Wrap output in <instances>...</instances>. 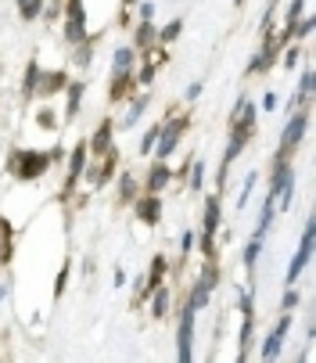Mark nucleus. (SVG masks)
<instances>
[{
	"instance_id": "obj_1",
	"label": "nucleus",
	"mask_w": 316,
	"mask_h": 363,
	"mask_svg": "<svg viewBox=\"0 0 316 363\" xmlns=\"http://www.w3.org/2000/svg\"><path fill=\"white\" fill-rule=\"evenodd\" d=\"M198 230H194V252H201V259H220V227H223V194L208 191L201 198V216H198Z\"/></svg>"
},
{
	"instance_id": "obj_2",
	"label": "nucleus",
	"mask_w": 316,
	"mask_h": 363,
	"mask_svg": "<svg viewBox=\"0 0 316 363\" xmlns=\"http://www.w3.org/2000/svg\"><path fill=\"white\" fill-rule=\"evenodd\" d=\"M50 169H55V162H50L47 151H40V147H8L4 173L15 184H40Z\"/></svg>"
},
{
	"instance_id": "obj_3",
	"label": "nucleus",
	"mask_w": 316,
	"mask_h": 363,
	"mask_svg": "<svg viewBox=\"0 0 316 363\" xmlns=\"http://www.w3.org/2000/svg\"><path fill=\"white\" fill-rule=\"evenodd\" d=\"M187 130H191V112H180L176 105L162 116V133H158V144H154V151H151V159H173L176 155V147H180V140L187 137Z\"/></svg>"
},
{
	"instance_id": "obj_4",
	"label": "nucleus",
	"mask_w": 316,
	"mask_h": 363,
	"mask_svg": "<svg viewBox=\"0 0 316 363\" xmlns=\"http://www.w3.org/2000/svg\"><path fill=\"white\" fill-rule=\"evenodd\" d=\"M234 309L241 313V328H237V363H248L252 345H255V291L252 288H234Z\"/></svg>"
},
{
	"instance_id": "obj_5",
	"label": "nucleus",
	"mask_w": 316,
	"mask_h": 363,
	"mask_svg": "<svg viewBox=\"0 0 316 363\" xmlns=\"http://www.w3.org/2000/svg\"><path fill=\"white\" fill-rule=\"evenodd\" d=\"M305 133H309V108H291L288 119H284V130H281V140H277L273 159H281V162H295V155H298Z\"/></svg>"
},
{
	"instance_id": "obj_6",
	"label": "nucleus",
	"mask_w": 316,
	"mask_h": 363,
	"mask_svg": "<svg viewBox=\"0 0 316 363\" xmlns=\"http://www.w3.org/2000/svg\"><path fill=\"white\" fill-rule=\"evenodd\" d=\"M119 162H123V147L119 144H112L108 151L101 155V159H90L86 169H83L86 191H104V187H108L115 180V173H119Z\"/></svg>"
},
{
	"instance_id": "obj_7",
	"label": "nucleus",
	"mask_w": 316,
	"mask_h": 363,
	"mask_svg": "<svg viewBox=\"0 0 316 363\" xmlns=\"http://www.w3.org/2000/svg\"><path fill=\"white\" fill-rule=\"evenodd\" d=\"M281 47H284V40L277 36V29H266V33H262V47H255V55L248 58L244 79H259V76L273 72V65H277V58H281Z\"/></svg>"
},
{
	"instance_id": "obj_8",
	"label": "nucleus",
	"mask_w": 316,
	"mask_h": 363,
	"mask_svg": "<svg viewBox=\"0 0 316 363\" xmlns=\"http://www.w3.org/2000/svg\"><path fill=\"white\" fill-rule=\"evenodd\" d=\"M312 241H316V220H312V216H305V220H302L298 248H295L291 263H288V270H284V284H298V277L309 270V263H312V248H316Z\"/></svg>"
},
{
	"instance_id": "obj_9",
	"label": "nucleus",
	"mask_w": 316,
	"mask_h": 363,
	"mask_svg": "<svg viewBox=\"0 0 316 363\" xmlns=\"http://www.w3.org/2000/svg\"><path fill=\"white\" fill-rule=\"evenodd\" d=\"M86 162H90V147H86V137H79V140L69 147V155H65V184H62V191H58L62 201H69V198L79 191Z\"/></svg>"
},
{
	"instance_id": "obj_10",
	"label": "nucleus",
	"mask_w": 316,
	"mask_h": 363,
	"mask_svg": "<svg viewBox=\"0 0 316 363\" xmlns=\"http://www.w3.org/2000/svg\"><path fill=\"white\" fill-rule=\"evenodd\" d=\"M169 277H173V263H169V255H166V252H154V255H151V263H147V270H144V284H140V291L133 295L130 309H144L147 295H151L158 284H166Z\"/></svg>"
},
{
	"instance_id": "obj_11",
	"label": "nucleus",
	"mask_w": 316,
	"mask_h": 363,
	"mask_svg": "<svg viewBox=\"0 0 316 363\" xmlns=\"http://www.w3.org/2000/svg\"><path fill=\"white\" fill-rule=\"evenodd\" d=\"M291 328H295V313H284V309H281V317L273 320V328L266 331V338L259 342V359H262V363L281 359V352H284V342H288Z\"/></svg>"
},
{
	"instance_id": "obj_12",
	"label": "nucleus",
	"mask_w": 316,
	"mask_h": 363,
	"mask_svg": "<svg viewBox=\"0 0 316 363\" xmlns=\"http://www.w3.org/2000/svg\"><path fill=\"white\" fill-rule=\"evenodd\" d=\"M227 133H244V137L255 140V133H259V105H255L248 94H241L234 101L230 119H227Z\"/></svg>"
},
{
	"instance_id": "obj_13",
	"label": "nucleus",
	"mask_w": 316,
	"mask_h": 363,
	"mask_svg": "<svg viewBox=\"0 0 316 363\" xmlns=\"http://www.w3.org/2000/svg\"><path fill=\"white\" fill-rule=\"evenodd\" d=\"M194 335H198V313L180 302V313H176V359L191 363L194 359Z\"/></svg>"
},
{
	"instance_id": "obj_14",
	"label": "nucleus",
	"mask_w": 316,
	"mask_h": 363,
	"mask_svg": "<svg viewBox=\"0 0 316 363\" xmlns=\"http://www.w3.org/2000/svg\"><path fill=\"white\" fill-rule=\"evenodd\" d=\"M130 209H133V220H137L140 227L154 230L158 223H162V216H166V201H162V194H147V191H140V194L130 201Z\"/></svg>"
},
{
	"instance_id": "obj_15",
	"label": "nucleus",
	"mask_w": 316,
	"mask_h": 363,
	"mask_svg": "<svg viewBox=\"0 0 316 363\" xmlns=\"http://www.w3.org/2000/svg\"><path fill=\"white\" fill-rule=\"evenodd\" d=\"M173 187V166L166 159H147V169L140 177V191L147 194H166Z\"/></svg>"
},
{
	"instance_id": "obj_16",
	"label": "nucleus",
	"mask_w": 316,
	"mask_h": 363,
	"mask_svg": "<svg viewBox=\"0 0 316 363\" xmlns=\"http://www.w3.org/2000/svg\"><path fill=\"white\" fill-rule=\"evenodd\" d=\"M69 79H72L69 65H58V69H43V76H40V86H36V101L62 97V90L69 86Z\"/></svg>"
},
{
	"instance_id": "obj_17",
	"label": "nucleus",
	"mask_w": 316,
	"mask_h": 363,
	"mask_svg": "<svg viewBox=\"0 0 316 363\" xmlns=\"http://www.w3.org/2000/svg\"><path fill=\"white\" fill-rule=\"evenodd\" d=\"M262 248H266V230H252V238L241 248V267H244V277H248V288L252 291H255V267H259Z\"/></svg>"
},
{
	"instance_id": "obj_18",
	"label": "nucleus",
	"mask_w": 316,
	"mask_h": 363,
	"mask_svg": "<svg viewBox=\"0 0 316 363\" xmlns=\"http://www.w3.org/2000/svg\"><path fill=\"white\" fill-rule=\"evenodd\" d=\"M62 94H65V112H62V126H69V123H76V119H79V112H83V97H86V79L72 76V79H69V86H65Z\"/></svg>"
},
{
	"instance_id": "obj_19",
	"label": "nucleus",
	"mask_w": 316,
	"mask_h": 363,
	"mask_svg": "<svg viewBox=\"0 0 316 363\" xmlns=\"http://www.w3.org/2000/svg\"><path fill=\"white\" fill-rule=\"evenodd\" d=\"M130 47L137 50V58H151V50L158 47V26L147 22V18H137L133 22V40Z\"/></svg>"
},
{
	"instance_id": "obj_20",
	"label": "nucleus",
	"mask_w": 316,
	"mask_h": 363,
	"mask_svg": "<svg viewBox=\"0 0 316 363\" xmlns=\"http://www.w3.org/2000/svg\"><path fill=\"white\" fill-rule=\"evenodd\" d=\"M115 144V119L112 116H104L101 123H97V130L86 137V147H90V159H101L104 151H108Z\"/></svg>"
},
{
	"instance_id": "obj_21",
	"label": "nucleus",
	"mask_w": 316,
	"mask_h": 363,
	"mask_svg": "<svg viewBox=\"0 0 316 363\" xmlns=\"http://www.w3.org/2000/svg\"><path fill=\"white\" fill-rule=\"evenodd\" d=\"M123 105H126V116H123L119 130H133V126L147 116V108H151V90H133Z\"/></svg>"
},
{
	"instance_id": "obj_22",
	"label": "nucleus",
	"mask_w": 316,
	"mask_h": 363,
	"mask_svg": "<svg viewBox=\"0 0 316 363\" xmlns=\"http://www.w3.org/2000/svg\"><path fill=\"white\" fill-rule=\"evenodd\" d=\"M140 194V177L133 169L115 173V209H130V201Z\"/></svg>"
},
{
	"instance_id": "obj_23",
	"label": "nucleus",
	"mask_w": 316,
	"mask_h": 363,
	"mask_svg": "<svg viewBox=\"0 0 316 363\" xmlns=\"http://www.w3.org/2000/svg\"><path fill=\"white\" fill-rule=\"evenodd\" d=\"M147 309H151V320H169L173 317V288H169V281L158 284L147 295Z\"/></svg>"
},
{
	"instance_id": "obj_24",
	"label": "nucleus",
	"mask_w": 316,
	"mask_h": 363,
	"mask_svg": "<svg viewBox=\"0 0 316 363\" xmlns=\"http://www.w3.org/2000/svg\"><path fill=\"white\" fill-rule=\"evenodd\" d=\"M133 90H137L133 72H112V76H108V90H104V97H108V105L115 108V105H123V101H126Z\"/></svg>"
},
{
	"instance_id": "obj_25",
	"label": "nucleus",
	"mask_w": 316,
	"mask_h": 363,
	"mask_svg": "<svg viewBox=\"0 0 316 363\" xmlns=\"http://www.w3.org/2000/svg\"><path fill=\"white\" fill-rule=\"evenodd\" d=\"M97 40H101V33H90L86 40H79L76 47H69V58H72V69L86 72V69L94 65V55H97Z\"/></svg>"
},
{
	"instance_id": "obj_26",
	"label": "nucleus",
	"mask_w": 316,
	"mask_h": 363,
	"mask_svg": "<svg viewBox=\"0 0 316 363\" xmlns=\"http://www.w3.org/2000/svg\"><path fill=\"white\" fill-rule=\"evenodd\" d=\"M40 76H43V65H40V58L33 55V58L26 62V69H22V86H18V94H22V101H26V105H29V101H36Z\"/></svg>"
},
{
	"instance_id": "obj_27",
	"label": "nucleus",
	"mask_w": 316,
	"mask_h": 363,
	"mask_svg": "<svg viewBox=\"0 0 316 363\" xmlns=\"http://www.w3.org/2000/svg\"><path fill=\"white\" fill-rule=\"evenodd\" d=\"M15 263V223L0 213V267Z\"/></svg>"
},
{
	"instance_id": "obj_28",
	"label": "nucleus",
	"mask_w": 316,
	"mask_h": 363,
	"mask_svg": "<svg viewBox=\"0 0 316 363\" xmlns=\"http://www.w3.org/2000/svg\"><path fill=\"white\" fill-rule=\"evenodd\" d=\"M194 313H201V309H208V302H213V288H208L201 277H194L191 281V288H187V298H184Z\"/></svg>"
},
{
	"instance_id": "obj_29",
	"label": "nucleus",
	"mask_w": 316,
	"mask_h": 363,
	"mask_svg": "<svg viewBox=\"0 0 316 363\" xmlns=\"http://www.w3.org/2000/svg\"><path fill=\"white\" fill-rule=\"evenodd\" d=\"M33 123L47 133H62V116L55 112V105H36L33 108Z\"/></svg>"
},
{
	"instance_id": "obj_30",
	"label": "nucleus",
	"mask_w": 316,
	"mask_h": 363,
	"mask_svg": "<svg viewBox=\"0 0 316 363\" xmlns=\"http://www.w3.org/2000/svg\"><path fill=\"white\" fill-rule=\"evenodd\" d=\"M137 50L130 47V43H119V47H112V72H133L137 69Z\"/></svg>"
},
{
	"instance_id": "obj_31",
	"label": "nucleus",
	"mask_w": 316,
	"mask_h": 363,
	"mask_svg": "<svg viewBox=\"0 0 316 363\" xmlns=\"http://www.w3.org/2000/svg\"><path fill=\"white\" fill-rule=\"evenodd\" d=\"M205 162L198 159V155H191V166H187V191L191 194H205Z\"/></svg>"
},
{
	"instance_id": "obj_32",
	"label": "nucleus",
	"mask_w": 316,
	"mask_h": 363,
	"mask_svg": "<svg viewBox=\"0 0 316 363\" xmlns=\"http://www.w3.org/2000/svg\"><path fill=\"white\" fill-rule=\"evenodd\" d=\"M158 133H162V119H154L144 133H140V144H137V155L147 162L151 159V151H154V144H158Z\"/></svg>"
},
{
	"instance_id": "obj_33",
	"label": "nucleus",
	"mask_w": 316,
	"mask_h": 363,
	"mask_svg": "<svg viewBox=\"0 0 316 363\" xmlns=\"http://www.w3.org/2000/svg\"><path fill=\"white\" fill-rule=\"evenodd\" d=\"M69 277H72V255L62 259V267H58V274H55V284H50V298H55V302L69 291Z\"/></svg>"
},
{
	"instance_id": "obj_34",
	"label": "nucleus",
	"mask_w": 316,
	"mask_h": 363,
	"mask_svg": "<svg viewBox=\"0 0 316 363\" xmlns=\"http://www.w3.org/2000/svg\"><path fill=\"white\" fill-rule=\"evenodd\" d=\"M43 4H47V0H15V11H18V22H26V26L40 22V15H43Z\"/></svg>"
},
{
	"instance_id": "obj_35",
	"label": "nucleus",
	"mask_w": 316,
	"mask_h": 363,
	"mask_svg": "<svg viewBox=\"0 0 316 363\" xmlns=\"http://www.w3.org/2000/svg\"><path fill=\"white\" fill-rule=\"evenodd\" d=\"M180 36H184V18H180V15L169 18L166 26H158V47H173Z\"/></svg>"
},
{
	"instance_id": "obj_36",
	"label": "nucleus",
	"mask_w": 316,
	"mask_h": 363,
	"mask_svg": "<svg viewBox=\"0 0 316 363\" xmlns=\"http://www.w3.org/2000/svg\"><path fill=\"white\" fill-rule=\"evenodd\" d=\"M255 184H259V169H248L244 173V184H241V191H237V201H234V209L241 213L244 205L252 201V191H255Z\"/></svg>"
},
{
	"instance_id": "obj_37",
	"label": "nucleus",
	"mask_w": 316,
	"mask_h": 363,
	"mask_svg": "<svg viewBox=\"0 0 316 363\" xmlns=\"http://www.w3.org/2000/svg\"><path fill=\"white\" fill-rule=\"evenodd\" d=\"M302 306V291L295 284H284V295H281V309L284 313H295V309Z\"/></svg>"
},
{
	"instance_id": "obj_38",
	"label": "nucleus",
	"mask_w": 316,
	"mask_h": 363,
	"mask_svg": "<svg viewBox=\"0 0 316 363\" xmlns=\"http://www.w3.org/2000/svg\"><path fill=\"white\" fill-rule=\"evenodd\" d=\"M47 26H58L62 22V0H47L43 4V15H40Z\"/></svg>"
},
{
	"instance_id": "obj_39",
	"label": "nucleus",
	"mask_w": 316,
	"mask_h": 363,
	"mask_svg": "<svg viewBox=\"0 0 316 363\" xmlns=\"http://www.w3.org/2000/svg\"><path fill=\"white\" fill-rule=\"evenodd\" d=\"M191 252H194V227H187V230L180 234V263H176V270L184 267V259H187Z\"/></svg>"
},
{
	"instance_id": "obj_40",
	"label": "nucleus",
	"mask_w": 316,
	"mask_h": 363,
	"mask_svg": "<svg viewBox=\"0 0 316 363\" xmlns=\"http://www.w3.org/2000/svg\"><path fill=\"white\" fill-rule=\"evenodd\" d=\"M201 90H205V79H194V83H187V90H184V101H187V105H194V101L201 97Z\"/></svg>"
},
{
	"instance_id": "obj_41",
	"label": "nucleus",
	"mask_w": 316,
	"mask_h": 363,
	"mask_svg": "<svg viewBox=\"0 0 316 363\" xmlns=\"http://www.w3.org/2000/svg\"><path fill=\"white\" fill-rule=\"evenodd\" d=\"M137 18L154 22V0H137Z\"/></svg>"
},
{
	"instance_id": "obj_42",
	"label": "nucleus",
	"mask_w": 316,
	"mask_h": 363,
	"mask_svg": "<svg viewBox=\"0 0 316 363\" xmlns=\"http://www.w3.org/2000/svg\"><path fill=\"white\" fill-rule=\"evenodd\" d=\"M277 105H281L277 90H266V94H262V112H277Z\"/></svg>"
},
{
	"instance_id": "obj_43",
	"label": "nucleus",
	"mask_w": 316,
	"mask_h": 363,
	"mask_svg": "<svg viewBox=\"0 0 316 363\" xmlns=\"http://www.w3.org/2000/svg\"><path fill=\"white\" fill-rule=\"evenodd\" d=\"M47 155H50V162H55V166H65V155H69V147H62V144H55V147H50Z\"/></svg>"
},
{
	"instance_id": "obj_44",
	"label": "nucleus",
	"mask_w": 316,
	"mask_h": 363,
	"mask_svg": "<svg viewBox=\"0 0 316 363\" xmlns=\"http://www.w3.org/2000/svg\"><path fill=\"white\" fill-rule=\"evenodd\" d=\"M115 22H119V29H133V11H130V8H119Z\"/></svg>"
},
{
	"instance_id": "obj_45",
	"label": "nucleus",
	"mask_w": 316,
	"mask_h": 363,
	"mask_svg": "<svg viewBox=\"0 0 316 363\" xmlns=\"http://www.w3.org/2000/svg\"><path fill=\"white\" fill-rule=\"evenodd\" d=\"M112 284H115V288H126V284H130V274H126L123 267H115V274H112Z\"/></svg>"
},
{
	"instance_id": "obj_46",
	"label": "nucleus",
	"mask_w": 316,
	"mask_h": 363,
	"mask_svg": "<svg viewBox=\"0 0 316 363\" xmlns=\"http://www.w3.org/2000/svg\"><path fill=\"white\" fill-rule=\"evenodd\" d=\"M8 295H11V284H8V281H0V306L8 302Z\"/></svg>"
},
{
	"instance_id": "obj_47",
	"label": "nucleus",
	"mask_w": 316,
	"mask_h": 363,
	"mask_svg": "<svg viewBox=\"0 0 316 363\" xmlns=\"http://www.w3.org/2000/svg\"><path fill=\"white\" fill-rule=\"evenodd\" d=\"M119 8H137V0H119Z\"/></svg>"
},
{
	"instance_id": "obj_48",
	"label": "nucleus",
	"mask_w": 316,
	"mask_h": 363,
	"mask_svg": "<svg viewBox=\"0 0 316 363\" xmlns=\"http://www.w3.org/2000/svg\"><path fill=\"white\" fill-rule=\"evenodd\" d=\"M244 4H248V0H234V8H237V11H241V8H244Z\"/></svg>"
},
{
	"instance_id": "obj_49",
	"label": "nucleus",
	"mask_w": 316,
	"mask_h": 363,
	"mask_svg": "<svg viewBox=\"0 0 316 363\" xmlns=\"http://www.w3.org/2000/svg\"><path fill=\"white\" fill-rule=\"evenodd\" d=\"M270 4H281V0H270Z\"/></svg>"
}]
</instances>
